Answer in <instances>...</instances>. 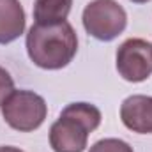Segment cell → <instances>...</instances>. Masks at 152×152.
<instances>
[{
	"label": "cell",
	"mask_w": 152,
	"mask_h": 152,
	"mask_svg": "<svg viewBox=\"0 0 152 152\" xmlns=\"http://www.w3.org/2000/svg\"><path fill=\"white\" fill-rule=\"evenodd\" d=\"M78 51V37L67 21L53 25L34 23L27 34V53L41 69H62Z\"/></svg>",
	"instance_id": "6da1fadb"
},
{
	"label": "cell",
	"mask_w": 152,
	"mask_h": 152,
	"mask_svg": "<svg viewBox=\"0 0 152 152\" xmlns=\"http://www.w3.org/2000/svg\"><path fill=\"white\" fill-rule=\"evenodd\" d=\"M101 124V112L90 103L67 104L58 120L50 129V145L53 152H83L88 134Z\"/></svg>",
	"instance_id": "7a4b0ae2"
},
{
	"label": "cell",
	"mask_w": 152,
	"mask_h": 152,
	"mask_svg": "<svg viewBox=\"0 0 152 152\" xmlns=\"http://www.w3.org/2000/svg\"><path fill=\"white\" fill-rule=\"evenodd\" d=\"M81 21L88 36L108 42L124 32L127 25V14L115 0H92L83 9Z\"/></svg>",
	"instance_id": "3957f363"
},
{
	"label": "cell",
	"mask_w": 152,
	"mask_h": 152,
	"mask_svg": "<svg viewBox=\"0 0 152 152\" xmlns=\"http://www.w3.org/2000/svg\"><path fill=\"white\" fill-rule=\"evenodd\" d=\"M46 101L32 90H14L2 104L4 120L20 133H30L44 122Z\"/></svg>",
	"instance_id": "277c9868"
},
{
	"label": "cell",
	"mask_w": 152,
	"mask_h": 152,
	"mask_svg": "<svg viewBox=\"0 0 152 152\" xmlns=\"http://www.w3.org/2000/svg\"><path fill=\"white\" fill-rule=\"evenodd\" d=\"M117 71L126 81H145L152 75V44L136 37L124 41L117 50Z\"/></svg>",
	"instance_id": "5b68a950"
},
{
	"label": "cell",
	"mask_w": 152,
	"mask_h": 152,
	"mask_svg": "<svg viewBox=\"0 0 152 152\" xmlns=\"http://www.w3.org/2000/svg\"><path fill=\"white\" fill-rule=\"evenodd\" d=\"M122 124L140 134L152 133V97L151 96H129L120 104Z\"/></svg>",
	"instance_id": "8992f818"
},
{
	"label": "cell",
	"mask_w": 152,
	"mask_h": 152,
	"mask_svg": "<svg viewBox=\"0 0 152 152\" xmlns=\"http://www.w3.org/2000/svg\"><path fill=\"white\" fill-rule=\"evenodd\" d=\"M25 11L20 0H0V44H9L25 30Z\"/></svg>",
	"instance_id": "52a82bcc"
},
{
	"label": "cell",
	"mask_w": 152,
	"mask_h": 152,
	"mask_svg": "<svg viewBox=\"0 0 152 152\" xmlns=\"http://www.w3.org/2000/svg\"><path fill=\"white\" fill-rule=\"evenodd\" d=\"M73 0H36L34 20L39 25H53L66 21L71 12Z\"/></svg>",
	"instance_id": "ba28073f"
},
{
	"label": "cell",
	"mask_w": 152,
	"mask_h": 152,
	"mask_svg": "<svg viewBox=\"0 0 152 152\" xmlns=\"http://www.w3.org/2000/svg\"><path fill=\"white\" fill-rule=\"evenodd\" d=\"M90 152H134V151L124 140H118V138H104V140L96 142L90 147Z\"/></svg>",
	"instance_id": "9c48e42d"
},
{
	"label": "cell",
	"mask_w": 152,
	"mask_h": 152,
	"mask_svg": "<svg viewBox=\"0 0 152 152\" xmlns=\"http://www.w3.org/2000/svg\"><path fill=\"white\" fill-rule=\"evenodd\" d=\"M14 92V81L12 76L9 75V71H5L0 66V106L5 103V99Z\"/></svg>",
	"instance_id": "30bf717a"
},
{
	"label": "cell",
	"mask_w": 152,
	"mask_h": 152,
	"mask_svg": "<svg viewBox=\"0 0 152 152\" xmlns=\"http://www.w3.org/2000/svg\"><path fill=\"white\" fill-rule=\"evenodd\" d=\"M0 152H23L21 149H18V147H11V145H4V147H0Z\"/></svg>",
	"instance_id": "8fae6325"
},
{
	"label": "cell",
	"mask_w": 152,
	"mask_h": 152,
	"mask_svg": "<svg viewBox=\"0 0 152 152\" xmlns=\"http://www.w3.org/2000/svg\"><path fill=\"white\" fill-rule=\"evenodd\" d=\"M131 2H134V4H145V2H149V0H131Z\"/></svg>",
	"instance_id": "7c38bea8"
}]
</instances>
